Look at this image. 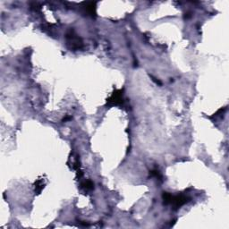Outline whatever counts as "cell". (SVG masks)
Returning <instances> with one entry per match:
<instances>
[{
  "instance_id": "obj_1",
  "label": "cell",
  "mask_w": 229,
  "mask_h": 229,
  "mask_svg": "<svg viewBox=\"0 0 229 229\" xmlns=\"http://www.w3.org/2000/svg\"><path fill=\"white\" fill-rule=\"evenodd\" d=\"M66 40H67V45L69 47L73 50H79L83 46L82 40L81 39V38H79V36L74 32L73 30H70L66 33Z\"/></svg>"
},
{
  "instance_id": "obj_2",
  "label": "cell",
  "mask_w": 229,
  "mask_h": 229,
  "mask_svg": "<svg viewBox=\"0 0 229 229\" xmlns=\"http://www.w3.org/2000/svg\"><path fill=\"white\" fill-rule=\"evenodd\" d=\"M190 201H191V198L189 196H186V195L180 194L175 195V196L172 195V198L171 200H170L169 204L173 206L174 209H178L179 208L183 206L184 204L188 203Z\"/></svg>"
},
{
  "instance_id": "obj_3",
  "label": "cell",
  "mask_w": 229,
  "mask_h": 229,
  "mask_svg": "<svg viewBox=\"0 0 229 229\" xmlns=\"http://www.w3.org/2000/svg\"><path fill=\"white\" fill-rule=\"evenodd\" d=\"M123 103H124V96L122 90L114 91L107 100V106H119Z\"/></svg>"
},
{
  "instance_id": "obj_4",
  "label": "cell",
  "mask_w": 229,
  "mask_h": 229,
  "mask_svg": "<svg viewBox=\"0 0 229 229\" xmlns=\"http://www.w3.org/2000/svg\"><path fill=\"white\" fill-rule=\"evenodd\" d=\"M81 188L84 192H89V191H92V189L94 188V184H93L92 181L87 180V181H84V182L81 183Z\"/></svg>"
},
{
  "instance_id": "obj_5",
  "label": "cell",
  "mask_w": 229,
  "mask_h": 229,
  "mask_svg": "<svg viewBox=\"0 0 229 229\" xmlns=\"http://www.w3.org/2000/svg\"><path fill=\"white\" fill-rule=\"evenodd\" d=\"M44 185H45V183H43V180H42V179L38 180V181L35 183V193H37L38 194L40 193L41 191H42L43 188H44Z\"/></svg>"
},
{
  "instance_id": "obj_6",
  "label": "cell",
  "mask_w": 229,
  "mask_h": 229,
  "mask_svg": "<svg viewBox=\"0 0 229 229\" xmlns=\"http://www.w3.org/2000/svg\"><path fill=\"white\" fill-rule=\"evenodd\" d=\"M85 9H86V12L90 14H95V3H88L86 4V6H85Z\"/></svg>"
},
{
  "instance_id": "obj_7",
  "label": "cell",
  "mask_w": 229,
  "mask_h": 229,
  "mask_svg": "<svg viewBox=\"0 0 229 229\" xmlns=\"http://www.w3.org/2000/svg\"><path fill=\"white\" fill-rule=\"evenodd\" d=\"M149 175H150L151 177H154V178L158 179V180H162V175H161L160 172L159 171L157 168L152 169L151 171L149 172Z\"/></svg>"
}]
</instances>
